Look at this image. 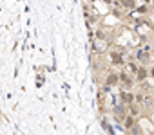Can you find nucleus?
Returning <instances> with one entry per match:
<instances>
[{"mask_svg":"<svg viewBox=\"0 0 154 135\" xmlns=\"http://www.w3.org/2000/svg\"><path fill=\"white\" fill-rule=\"evenodd\" d=\"M129 133H131V135H141V130H140V126L136 124V126H132V128L129 130Z\"/></svg>","mask_w":154,"mask_h":135,"instance_id":"ddd939ff","label":"nucleus"},{"mask_svg":"<svg viewBox=\"0 0 154 135\" xmlns=\"http://www.w3.org/2000/svg\"><path fill=\"white\" fill-rule=\"evenodd\" d=\"M141 4H147V6H152L154 4V0H140Z\"/></svg>","mask_w":154,"mask_h":135,"instance_id":"2eb2a0df","label":"nucleus"},{"mask_svg":"<svg viewBox=\"0 0 154 135\" xmlns=\"http://www.w3.org/2000/svg\"><path fill=\"white\" fill-rule=\"evenodd\" d=\"M134 13H136V15H150V13H152V7L147 6V4H141V6H138V7L134 9Z\"/></svg>","mask_w":154,"mask_h":135,"instance_id":"9b49d317","label":"nucleus"},{"mask_svg":"<svg viewBox=\"0 0 154 135\" xmlns=\"http://www.w3.org/2000/svg\"><path fill=\"white\" fill-rule=\"evenodd\" d=\"M136 83H143V81H147L149 79V67L147 65H140V69H138V72H136Z\"/></svg>","mask_w":154,"mask_h":135,"instance_id":"423d86ee","label":"nucleus"},{"mask_svg":"<svg viewBox=\"0 0 154 135\" xmlns=\"http://www.w3.org/2000/svg\"><path fill=\"white\" fill-rule=\"evenodd\" d=\"M152 106H154V94H145V99H143L141 108H143V110H149V108H152Z\"/></svg>","mask_w":154,"mask_h":135,"instance_id":"9d476101","label":"nucleus"},{"mask_svg":"<svg viewBox=\"0 0 154 135\" xmlns=\"http://www.w3.org/2000/svg\"><path fill=\"white\" fill-rule=\"evenodd\" d=\"M152 92H154V81H152Z\"/></svg>","mask_w":154,"mask_h":135,"instance_id":"dca6fc26","label":"nucleus"},{"mask_svg":"<svg viewBox=\"0 0 154 135\" xmlns=\"http://www.w3.org/2000/svg\"><path fill=\"white\" fill-rule=\"evenodd\" d=\"M122 124H123V128L129 131L132 126H136V117H134V115H131V113H127V115H125V119L122 121Z\"/></svg>","mask_w":154,"mask_h":135,"instance_id":"6e6552de","label":"nucleus"},{"mask_svg":"<svg viewBox=\"0 0 154 135\" xmlns=\"http://www.w3.org/2000/svg\"><path fill=\"white\" fill-rule=\"evenodd\" d=\"M125 56H127V52H125V49H122V47H116V49L109 50V54H107L109 63H111L112 67H125V63H127Z\"/></svg>","mask_w":154,"mask_h":135,"instance_id":"f257e3e1","label":"nucleus"},{"mask_svg":"<svg viewBox=\"0 0 154 135\" xmlns=\"http://www.w3.org/2000/svg\"><path fill=\"white\" fill-rule=\"evenodd\" d=\"M149 79H152V81H154V65H150V67H149Z\"/></svg>","mask_w":154,"mask_h":135,"instance_id":"4468645a","label":"nucleus"},{"mask_svg":"<svg viewBox=\"0 0 154 135\" xmlns=\"http://www.w3.org/2000/svg\"><path fill=\"white\" fill-rule=\"evenodd\" d=\"M131 58H132V59H136L140 65H147V67H149V63H150V54H149L147 50H143V49L134 50V54H132Z\"/></svg>","mask_w":154,"mask_h":135,"instance_id":"20e7f679","label":"nucleus"},{"mask_svg":"<svg viewBox=\"0 0 154 135\" xmlns=\"http://www.w3.org/2000/svg\"><path fill=\"white\" fill-rule=\"evenodd\" d=\"M96 40L98 42H103V40H107V31L105 29H96Z\"/></svg>","mask_w":154,"mask_h":135,"instance_id":"f8f14e48","label":"nucleus"},{"mask_svg":"<svg viewBox=\"0 0 154 135\" xmlns=\"http://www.w3.org/2000/svg\"><path fill=\"white\" fill-rule=\"evenodd\" d=\"M103 85H107V87H116V85H120V74H118V70L109 69V70L105 72Z\"/></svg>","mask_w":154,"mask_h":135,"instance_id":"7ed1b4c3","label":"nucleus"},{"mask_svg":"<svg viewBox=\"0 0 154 135\" xmlns=\"http://www.w3.org/2000/svg\"><path fill=\"white\" fill-rule=\"evenodd\" d=\"M134 101H136V94H134L132 90H122V92H120V103H122V105L129 106V105H132Z\"/></svg>","mask_w":154,"mask_h":135,"instance_id":"39448f33","label":"nucleus"},{"mask_svg":"<svg viewBox=\"0 0 154 135\" xmlns=\"http://www.w3.org/2000/svg\"><path fill=\"white\" fill-rule=\"evenodd\" d=\"M118 74H120V88L122 90H132L134 83H136V78L125 69V67H123L122 70H118Z\"/></svg>","mask_w":154,"mask_h":135,"instance_id":"f03ea898","label":"nucleus"},{"mask_svg":"<svg viewBox=\"0 0 154 135\" xmlns=\"http://www.w3.org/2000/svg\"><path fill=\"white\" fill-rule=\"evenodd\" d=\"M125 11H134L138 7V0H120Z\"/></svg>","mask_w":154,"mask_h":135,"instance_id":"1a4fd4ad","label":"nucleus"},{"mask_svg":"<svg viewBox=\"0 0 154 135\" xmlns=\"http://www.w3.org/2000/svg\"><path fill=\"white\" fill-rule=\"evenodd\" d=\"M125 69H127L132 76H136V72H138V69H140V63H138L136 59L129 58V59H127V63H125Z\"/></svg>","mask_w":154,"mask_h":135,"instance_id":"0eeeda50","label":"nucleus"}]
</instances>
